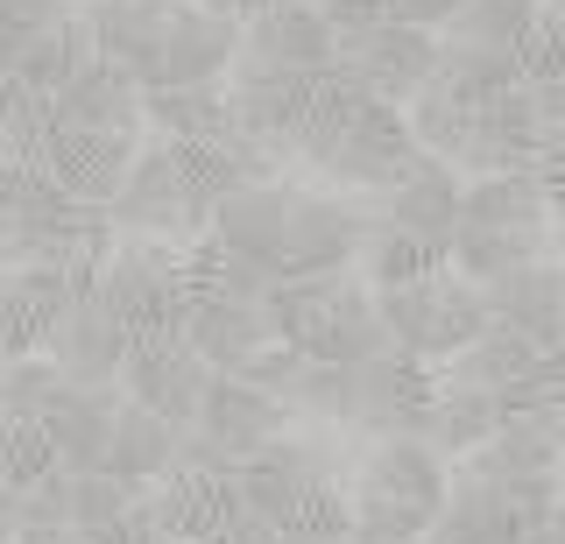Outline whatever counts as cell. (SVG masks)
I'll list each match as a JSON object with an SVG mask.
<instances>
[{
  "mask_svg": "<svg viewBox=\"0 0 565 544\" xmlns=\"http://www.w3.org/2000/svg\"><path fill=\"white\" fill-rule=\"evenodd\" d=\"M0 57H8V78H14V85H29V93L57 99L64 85L99 57V50H93V29H85V14H71V22L43 29V36H29V43H8Z\"/></svg>",
  "mask_w": 565,
  "mask_h": 544,
  "instance_id": "ffe728a7",
  "label": "cell"
},
{
  "mask_svg": "<svg viewBox=\"0 0 565 544\" xmlns=\"http://www.w3.org/2000/svg\"><path fill=\"white\" fill-rule=\"evenodd\" d=\"M459 220L502 226V234H558L552 191L537 184V170H516V178H467V205H459Z\"/></svg>",
  "mask_w": 565,
  "mask_h": 544,
  "instance_id": "603a6c76",
  "label": "cell"
},
{
  "mask_svg": "<svg viewBox=\"0 0 565 544\" xmlns=\"http://www.w3.org/2000/svg\"><path fill=\"white\" fill-rule=\"evenodd\" d=\"M417 135H411V114L403 107H382V99H361L353 107V120L340 135H332V149L318 156V178H326L332 191H353V199H375V191L403 184L417 170Z\"/></svg>",
  "mask_w": 565,
  "mask_h": 544,
  "instance_id": "277c9868",
  "label": "cell"
},
{
  "mask_svg": "<svg viewBox=\"0 0 565 544\" xmlns=\"http://www.w3.org/2000/svg\"><path fill=\"white\" fill-rule=\"evenodd\" d=\"M544 361V346L530 340L516 326H488L473 346H459V354L438 367V382H452V390H488V396H509L516 382H530V367Z\"/></svg>",
  "mask_w": 565,
  "mask_h": 544,
  "instance_id": "d6986e66",
  "label": "cell"
},
{
  "mask_svg": "<svg viewBox=\"0 0 565 544\" xmlns=\"http://www.w3.org/2000/svg\"><path fill=\"white\" fill-rule=\"evenodd\" d=\"M297 199H305V191L282 184V178L241 184V191H226V199H220V213H212V234H205V241H212V248H226V255L262 262L269 276H282V269H290Z\"/></svg>",
  "mask_w": 565,
  "mask_h": 544,
  "instance_id": "ba28073f",
  "label": "cell"
},
{
  "mask_svg": "<svg viewBox=\"0 0 565 544\" xmlns=\"http://www.w3.org/2000/svg\"><path fill=\"white\" fill-rule=\"evenodd\" d=\"M367 205V234H403V241H424V248L452 255V234H459V205H467V184H459L452 163L438 156H417V170L403 184L375 191Z\"/></svg>",
  "mask_w": 565,
  "mask_h": 544,
  "instance_id": "8992f818",
  "label": "cell"
},
{
  "mask_svg": "<svg viewBox=\"0 0 565 544\" xmlns=\"http://www.w3.org/2000/svg\"><path fill=\"white\" fill-rule=\"evenodd\" d=\"M353 284V276H282V284L269 290V326H276V340H290V346H305L311 354V340L326 332L332 319V305H340V290Z\"/></svg>",
  "mask_w": 565,
  "mask_h": 544,
  "instance_id": "83f0119b",
  "label": "cell"
},
{
  "mask_svg": "<svg viewBox=\"0 0 565 544\" xmlns=\"http://www.w3.org/2000/svg\"><path fill=\"white\" fill-rule=\"evenodd\" d=\"M552 128L537 120V99H530V78L509 85V93L481 99V120H473V142L459 156L467 178H516V170H537Z\"/></svg>",
  "mask_w": 565,
  "mask_h": 544,
  "instance_id": "4fadbf2b",
  "label": "cell"
},
{
  "mask_svg": "<svg viewBox=\"0 0 565 544\" xmlns=\"http://www.w3.org/2000/svg\"><path fill=\"white\" fill-rule=\"evenodd\" d=\"M120 481L135 488V495H149V488H163L177 467H184V425H170V417H156L149 403H120V425H114V460Z\"/></svg>",
  "mask_w": 565,
  "mask_h": 544,
  "instance_id": "2e32d148",
  "label": "cell"
},
{
  "mask_svg": "<svg viewBox=\"0 0 565 544\" xmlns=\"http://www.w3.org/2000/svg\"><path fill=\"white\" fill-rule=\"evenodd\" d=\"M459 8H467V0H388V14H396V22L431 29V36H446V29L459 22Z\"/></svg>",
  "mask_w": 565,
  "mask_h": 544,
  "instance_id": "d590c367",
  "label": "cell"
},
{
  "mask_svg": "<svg viewBox=\"0 0 565 544\" xmlns=\"http://www.w3.org/2000/svg\"><path fill=\"white\" fill-rule=\"evenodd\" d=\"M544 14H552V22H558V29H565V0H552V8H544Z\"/></svg>",
  "mask_w": 565,
  "mask_h": 544,
  "instance_id": "ab89813d",
  "label": "cell"
},
{
  "mask_svg": "<svg viewBox=\"0 0 565 544\" xmlns=\"http://www.w3.org/2000/svg\"><path fill=\"white\" fill-rule=\"evenodd\" d=\"M403 114H411L417 149L459 170V156H467V142H473V120H481V99L459 93L452 78H431V85L417 93V107H403Z\"/></svg>",
  "mask_w": 565,
  "mask_h": 544,
  "instance_id": "484cf974",
  "label": "cell"
},
{
  "mask_svg": "<svg viewBox=\"0 0 565 544\" xmlns=\"http://www.w3.org/2000/svg\"><path fill=\"white\" fill-rule=\"evenodd\" d=\"M35 523H78V473L57 467L43 481L8 495V531H35Z\"/></svg>",
  "mask_w": 565,
  "mask_h": 544,
  "instance_id": "1f68e13d",
  "label": "cell"
},
{
  "mask_svg": "<svg viewBox=\"0 0 565 544\" xmlns=\"http://www.w3.org/2000/svg\"><path fill=\"white\" fill-rule=\"evenodd\" d=\"M241 64H262V72L282 78H340V36H332L318 0H282V8L247 22Z\"/></svg>",
  "mask_w": 565,
  "mask_h": 544,
  "instance_id": "9c48e42d",
  "label": "cell"
},
{
  "mask_svg": "<svg viewBox=\"0 0 565 544\" xmlns=\"http://www.w3.org/2000/svg\"><path fill=\"white\" fill-rule=\"evenodd\" d=\"M241 135L234 85H163L149 93V142H226Z\"/></svg>",
  "mask_w": 565,
  "mask_h": 544,
  "instance_id": "ac0fdd59",
  "label": "cell"
},
{
  "mask_svg": "<svg viewBox=\"0 0 565 544\" xmlns=\"http://www.w3.org/2000/svg\"><path fill=\"white\" fill-rule=\"evenodd\" d=\"M530 523L509 509V495L494 481H481L473 467H452V495L446 509H438V523H431V537L438 544H523Z\"/></svg>",
  "mask_w": 565,
  "mask_h": 544,
  "instance_id": "e0dca14e",
  "label": "cell"
},
{
  "mask_svg": "<svg viewBox=\"0 0 565 544\" xmlns=\"http://www.w3.org/2000/svg\"><path fill=\"white\" fill-rule=\"evenodd\" d=\"M64 390H71V375L50 354H8V367H0V410H8V425L50 417V403Z\"/></svg>",
  "mask_w": 565,
  "mask_h": 544,
  "instance_id": "f546056e",
  "label": "cell"
},
{
  "mask_svg": "<svg viewBox=\"0 0 565 544\" xmlns=\"http://www.w3.org/2000/svg\"><path fill=\"white\" fill-rule=\"evenodd\" d=\"M311 354L318 361H347V367H367V361H382V354H396V340H388V319H382V297L375 284H353L340 290V305H332V319L326 332L311 340Z\"/></svg>",
  "mask_w": 565,
  "mask_h": 544,
  "instance_id": "d4e9b609",
  "label": "cell"
},
{
  "mask_svg": "<svg viewBox=\"0 0 565 544\" xmlns=\"http://www.w3.org/2000/svg\"><path fill=\"white\" fill-rule=\"evenodd\" d=\"M353 396H361V367L318 361V354H305L297 382L282 390V403H290L305 425H326V431H347V438H353Z\"/></svg>",
  "mask_w": 565,
  "mask_h": 544,
  "instance_id": "4316f807",
  "label": "cell"
},
{
  "mask_svg": "<svg viewBox=\"0 0 565 544\" xmlns=\"http://www.w3.org/2000/svg\"><path fill=\"white\" fill-rule=\"evenodd\" d=\"M141 135H85V128H50L43 149L29 156L43 178H57L64 191H78V199L93 205H114L120 191H128L135 163H141Z\"/></svg>",
  "mask_w": 565,
  "mask_h": 544,
  "instance_id": "30bf717a",
  "label": "cell"
},
{
  "mask_svg": "<svg viewBox=\"0 0 565 544\" xmlns=\"http://www.w3.org/2000/svg\"><path fill=\"white\" fill-rule=\"evenodd\" d=\"M290 425H297V410L276 390H255V382H241V375H212L205 410H199V425H191V431H205L212 446H226L247 467L262 446H276Z\"/></svg>",
  "mask_w": 565,
  "mask_h": 544,
  "instance_id": "5bb4252c",
  "label": "cell"
},
{
  "mask_svg": "<svg viewBox=\"0 0 565 544\" xmlns=\"http://www.w3.org/2000/svg\"><path fill=\"white\" fill-rule=\"evenodd\" d=\"M106 213H114V234L120 241H170V248H199V241L212 234V199L191 184L184 156H177L170 142L141 149L128 191H120Z\"/></svg>",
  "mask_w": 565,
  "mask_h": 544,
  "instance_id": "3957f363",
  "label": "cell"
},
{
  "mask_svg": "<svg viewBox=\"0 0 565 544\" xmlns=\"http://www.w3.org/2000/svg\"><path fill=\"white\" fill-rule=\"evenodd\" d=\"M502 431V396H488V390H452V382H438V396H431V410H424V446L438 452V460H473V452L488 446V438Z\"/></svg>",
  "mask_w": 565,
  "mask_h": 544,
  "instance_id": "7402d4cb",
  "label": "cell"
},
{
  "mask_svg": "<svg viewBox=\"0 0 565 544\" xmlns=\"http://www.w3.org/2000/svg\"><path fill=\"white\" fill-rule=\"evenodd\" d=\"M375 297H382V319H388L396 354H411L424 367H446L459 346H473L494 326L488 290L473 284V276H459L452 262H446V269H431V276H417V284L375 290Z\"/></svg>",
  "mask_w": 565,
  "mask_h": 544,
  "instance_id": "6da1fadb",
  "label": "cell"
},
{
  "mask_svg": "<svg viewBox=\"0 0 565 544\" xmlns=\"http://www.w3.org/2000/svg\"><path fill=\"white\" fill-rule=\"evenodd\" d=\"M411 544H438V537H411Z\"/></svg>",
  "mask_w": 565,
  "mask_h": 544,
  "instance_id": "b9f144b4",
  "label": "cell"
},
{
  "mask_svg": "<svg viewBox=\"0 0 565 544\" xmlns=\"http://www.w3.org/2000/svg\"><path fill=\"white\" fill-rule=\"evenodd\" d=\"M537 14H544V0H467L459 22L446 29V43H481V50H516L523 57Z\"/></svg>",
  "mask_w": 565,
  "mask_h": 544,
  "instance_id": "f1b7e54d",
  "label": "cell"
},
{
  "mask_svg": "<svg viewBox=\"0 0 565 544\" xmlns=\"http://www.w3.org/2000/svg\"><path fill=\"white\" fill-rule=\"evenodd\" d=\"M523 544H565V509H552V516H537L523 531Z\"/></svg>",
  "mask_w": 565,
  "mask_h": 544,
  "instance_id": "74e56055",
  "label": "cell"
},
{
  "mask_svg": "<svg viewBox=\"0 0 565 544\" xmlns=\"http://www.w3.org/2000/svg\"><path fill=\"white\" fill-rule=\"evenodd\" d=\"M340 72L361 85L367 99H382V107H417V93L438 78V36L388 14L382 29L340 43Z\"/></svg>",
  "mask_w": 565,
  "mask_h": 544,
  "instance_id": "52a82bcc",
  "label": "cell"
},
{
  "mask_svg": "<svg viewBox=\"0 0 565 544\" xmlns=\"http://www.w3.org/2000/svg\"><path fill=\"white\" fill-rule=\"evenodd\" d=\"M8 8V43H29V36H43V29H57V22H71V0H0Z\"/></svg>",
  "mask_w": 565,
  "mask_h": 544,
  "instance_id": "e575fe53",
  "label": "cell"
},
{
  "mask_svg": "<svg viewBox=\"0 0 565 544\" xmlns=\"http://www.w3.org/2000/svg\"><path fill=\"white\" fill-rule=\"evenodd\" d=\"M8 544H93V531H78V523H35V531H8Z\"/></svg>",
  "mask_w": 565,
  "mask_h": 544,
  "instance_id": "8d00e7d4",
  "label": "cell"
},
{
  "mask_svg": "<svg viewBox=\"0 0 565 544\" xmlns=\"http://www.w3.org/2000/svg\"><path fill=\"white\" fill-rule=\"evenodd\" d=\"M431 396H438V367H424L411 354L367 361L361 396H353V438H361V446H375V438H417Z\"/></svg>",
  "mask_w": 565,
  "mask_h": 544,
  "instance_id": "7c38bea8",
  "label": "cell"
},
{
  "mask_svg": "<svg viewBox=\"0 0 565 544\" xmlns=\"http://www.w3.org/2000/svg\"><path fill=\"white\" fill-rule=\"evenodd\" d=\"M282 544H347V537H332V531H282Z\"/></svg>",
  "mask_w": 565,
  "mask_h": 544,
  "instance_id": "f35d334b",
  "label": "cell"
},
{
  "mask_svg": "<svg viewBox=\"0 0 565 544\" xmlns=\"http://www.w3.org/2000/svg\"><path fill=\"white\" fill-rule=\"evenodd\" d=\"M141 495H135V488L128 481H120V473L114 467H99V473H78V531H114V523L120 516H128V509H135Z\"/></svg>",
  "mask_w": 565,
  "mask_h": 544,
  "instance_id": "836d02e7",
  "label": "cell"
},
{
  "mask_svg": "<svg viewBox=\"0 0 565 544\" xmlns=\"http://www.w3.org/2000/svg\"><path fill=\"white\" fill-rule=\"evenodd\" d=\"M43 354L64 367L78 390H120V375H128V354H135V332L120 326V311L106 305L99 276H85L78 290H71V305L50 319L43 332Z\"/></svg>",
  "mask_w": 565,
  "mask_h": 544,
  "instance_id": "5b68a950",
  "label": "cell"
},
{
  "mask_svg": "<svg viewBox=\"0 0 565 544\" xmlns=\"http://www.w3.org/2000/svg\"><path fill=\"white\" fill-rule=\"evenodd\" d=\"M120 403H128V390H71L50 403V438H57V460L71 473H99L106 460H114V425H120Z\"/></svg>",
  "mask_w": 565,
  "mask_h": 544,
  "instance_id": "9a60e30c",
  "label": "cell"
},
{
  "mask_svg": "<svg viewBox=\"0 0 565 544\" xmlns=\"http://www.w3.org/2000/svg\"><path fill=\"white\" fill-rule=\"evenodd\" d=\"M353 509L361 523H388L403 537H431L438 509L452 495V460H438L424 438H375L353 460Z\"/></svg>",
  "mask_w": 565,
  "mask_h": 544,
  "instance_id": "7a4b0ae2",
  "label": "cell"
},
{
  "mask_svg": "<svg viewBox=\"0 0 565 544\" xmlns=\"http://www.w3.org/2000/svg\"><path fill=\"white\" fill-rule=\"evenodd\" d=\"M446 262H452V255L424 248V241H403V234H367V248H361V284L396 290V284H417V276L446 269Z\"/></svg>",
  "mask_w": 565,
  "mask_h": 544,
  "instance_id": "4dcf8cb0",
  "label": "cell"
},
{
  "mask_svg": "<svg viewBox=\"0 0 565 544\" xmlns=\"http://www.w3.org/2000/svg\"><path fill=\"white\" fill-rule=\"evenodd\" d=\"M212 367L191 340H135L128 354V375H120V390H128L135 403H149L156 417H170V425H199L205 410V390H212Z\"/></svg>",
  "mask_w": 565,
  "mask_h": 544,
  "instance_id": "8fae6325",
  "label": "cell"
},
{
  "mask_svg": "<svg viewBox=\"0 0 565 544\" xmlns=\"http://www.w3.org/2000/svg\"><path fill=\"white\" fill-rule=\"evenodd\" d=\"M494 326H516L537 346H558V311H565V262H537V269H516L502 284H481Z\"/></svg>",
  "mask_w": 565,
  "mask_h": 544,
  "instance_id": "44dd1931",
  "label": "cell"
},
{
  "mask_svg": "<svg viewBox=\"0 0 565 544\" xmlns=\"http://www.w3.org/2000/svg\"><path fill=\"white\" fill-rule=\"evenodd\" d=\"M57 438H50L43 417H29V425H8V460H0V481H8V495L14 488H29V481H43V473H57Z\"/></svg>",
  "mask_w": 565,
  "mask_h": 544,
  "instance_id": "d6a6232c",
  "label": "cell"
},
{
  "mask_svg": "<svg viewBox=\"0 0 565 544\" xmlns=\"http://www.w3.org/2000/svg\"><path fill=\"white\" fill-rule=\"evenodd\" d=\"M276 340L269 311L262 305H234V297H199V311H191V346L220 367V375H234L262 354V346Z\"/></svg>",
  "mask_w": 565,
  "mask_h": 544,
  "instance_id": "cb8c5ba5",
  "label": "cell"
},
{
  "mask_svg": "<svg viewBox=\"0 0 565 544\" xmlns=\"http://www.w3.org/2000/svg\"><path fill=\"white\" fill-rule=\"evenodd\" d=\"M552 213H558V234H565V199H558V205H552Z\"/></svg>",
  "mask_w": 565,
  "mask_h": 544,
  "instance_id": "60d3db41",
  "label": "cell"
}]
</instances>
